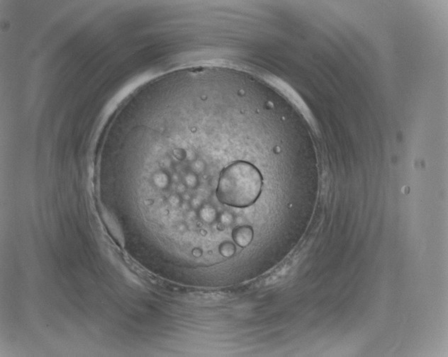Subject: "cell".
Returning a JSON list of instances; mask_svg holds the SVG:
<instances>
[{
	"mask_svg": "<svg viewBox=\"0 0 448 357\" xmlns=\"http://www.w3.org/2000/svg\"><path fill=\"white\" fill-rule=\"evenodd\" d=\"M263 179L261 172L247 162L238 161L221 172L216 189L219 202L233 207H248L261 194Z\"/></svg>",
	"mask_w": 448,
	"mask_h": 357,
	"instance_id": "1",
	"label": "cell"
},
{
	"mask_svg": "<svg viewBox=\"0 0 448 357\" xmlns=\"http://www.w3.org/2000/svg\"><path fill=\"white\" fill-rule=\"evenodd\" d=\"M233 238L235 242L241 247H246L251 242L253 238L252 230L248 227H240L235 230L233 233Z\"/></svg>",
	"mask_w": 448,
	"mask_h": 357,
	"instance_id": "2",
	"label": "cell"
},
{
	"mask_svg": "<svg viewBox=\"0 0 448 357\" xmlns=\"http://www.w3.org/2000/svg\"><path fill=\"white\" fill-rule=\"evenodd\" d=\"M221 254H224V256H229L232 255L233 253H234V247H233L232 244L226 243V244L221 246Z\"/></svg>",
	"mask_w": 448,
	"mask_h": 357,
	"instance_id": "3",
	"label": "cell"
}]
</instances>
